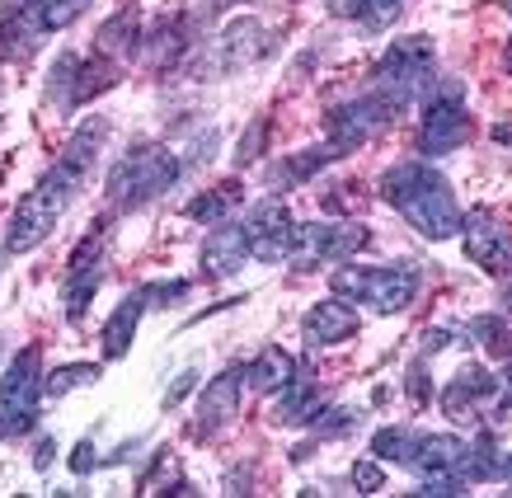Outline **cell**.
I'll return each mask as SVG.
<instances>
[{
	"label": "cell",
	"mask_w": 512,
	"mask_h": 498,
	"mask_svg": "<svg viewBox=\"0 0 512 498\" xmlns=\"http://www.w3.org/2000/svg\"><path fill=\"white\" fill-rule=\"evenodd\" d=\"M381 198L400 212L423 240H451L461 235V203L447 174H437L428 160H400L381 174Z\"/></svg>",
	"instance_id": "6da1fadb"
},
{
	"label": "cell",
	"mask_w": 512,
	"mask_h": 498,
	"mask_svg": "<svg viewBox=\"0 0 512 498\" xmlns=\"http://www.w3.org/2000/svg\"><path fill=\"white\" fill-rule=\"evenodd\" d=\"M80 184H85V170L71 165V160H52L38 179L33 193H24L10 217V231H5V254H29L57 231V221L66 217V207L76 203Z\"/></svg>",
	"instance_id": "7a4b0ae2"
},
{
	"label": "cell",
	"mask_w": 512,
	"mask_h": 498,
	"mask_svg": "<svg viewBox=\"0 0 512 498\" xmlns=\"http://www.w3.org/2000/svg\"><path fill=\"white\" fill-rule=\"evenodd\" d=\"M442 85L437 76V47L428 38H400L376 62V94L400 113L404 104H428Z\"/></svg>",
	"instance_id": "3957f363"
},
{
	"label": "cell",
	"mask_w": 512,
	"mask_h": 498,
	"mask_svg": "<svg viewBox=\"0 0 512 498\" xmlns=\"http://www.w3.org/2000/svg\"><path fill=\"white\" fill-rule=\"evenodd\" d=\"M184 174V160L165 151V146H132L113 160L109 170V198L118 212H132V207H146L165 198Z\"/></svg>",
	"instance_id": "277c9868"
},
{
	"label": "cell",
	"mask_w": 512,
	"mask_h": 498,
	"mask_svg": "<svg viewBox=\"0 0 512 498\" xmlns=\"http://www.w3.org/2000/svg\"><path fill=\"white\" fill-rule=\"evenodd\" d=\"M334 296L343 301H362V306H372L376 315H400L414 306V296H419V273L414 268H362V264H343L334 268V278H329Z\"/></svg>",
	"instance_id": "5b68a950"
},
{
	"label": "cell",
	"mask_w": 512,
	"mask_h": 498,
	"mask_svg": "<svg viewBox=\"0 0 512 498\" xmlns=\"http://www.w3.org/2000/svg\"><path fill=\"white\" fill-rule=\"evenodd\" d=\"M38 405H43V353L38 343H29L0 376V442L29 437L38 423Z\"/></svg>",
	"instance_id": "8992f818"
},
{
	"label": "cell",
	"mask_w": 512,
	"mask_h": 498,
	"mask_svg": "<svg viewBox=\"0 0 512 498\" xmlns=\"http://www.w3.org/2000/svg\"><path fill=\"white\" fill-rule=\"evenodd\" d=\"M470 141V113L461 109V85L456 80H442L437 94L423 104V123H419V156L437 160L451 156Z\"/></svg>",
	"instance_id": "52a82bcc"
},
{
	"label": "cell",
	"mask_w": 512,
	"mask_h": 498,
	"mask_svg": "<svg viewBox=\"0 0 512 498\" xmlns=\"http://www.w3.org/2000/svg\"><path fill=\"white\" fill-rule=\"evenodd\" d=\"M395 118V109H390L381 94H357V99H348V104H334V109L325 113V132H329V146L339 151V156H348V151H362L367 141L381 132V127Z\"/></svg>",
	"instance_id": "ba28073f"
},
{
	"label": "cell",
	"mask_w": 512,
	"mask_h": 498,
	"mask_svg": "<svg viewBox=\"0 0 512 498\" xmlns=\"http://www.w3.org/2000/svg\"><path fill=\"white\" fill-rule=\"evenodd\" d=\"M372 231L353 221H311L292 226V259H315V264H348L357 249H367Z\"/></svg>",
	"instance_id": "9c48e42d"
},
{
	"label": "cell",
	"mask_w": 512,
	"mask_h": 498,
	"mask_svg": "<svg viewBox=\"0 0 512 498\" xmlns=\"http://www.w3.org/2000/svg\"><path fill=\"white\" fill-rule=\"evenodd\" d=\"M104 226L109 221H94V231L80 240V249L71 254V278H66V320L80 325L85 311H90L94 292H99V282H104Z\"/></svg>",
	"instance_id": "30bf717a"
},
{
	"label": "cell",
	"mask_w": 512,
	"mask_h": 498,
	"mask_svg": "<svg viewBox=\"0 0 512 498\" xmlns=\"http://www.w3.org/2000/svg\"><path fill=\"white\" fill-rule=\"evenodd\" d=\"M461 240H466L470 264H480L494 278H508L512 273V235H508V226H498L494 212L475 207L470 217H461Z\"/></svg>",
	"instance_id": "8fae6325"
},
{
	"label": "cell",
	"mask_w": 512,
	"mask_h": 498,
	"mask_svg": "<svg viewBox=\"0 0 512 498\" xmlns=\"http://www.w3.org/2000/svg\"><path fill=\"white\" fill-rule=\"evenodd\" d=\"M292 212L287 203H259L249 212L245 221V235H249V254L259 259V264H282V259H292Z\"/></svg>",
	"instance_id": "7c38bea8"
},
{
	"label": "cell",
	"mask_w": 512,
	"mask_h": 498,
	"mask_svg": "<svg viewBox=\"0 0 512 498\" xmlns=\"http://www.w3.org/2000/svg\"><path fill=\"white\" fill-rule=\"evenodd\" d=\"M268 52H273L268 29L254 15H240L217 33V43H212V66H221V71H245V66L264 62Z\"/></svg>",
	"instance_id": "4fadbf2b"
},
{
	"label": "cell",
	"mask_w": 512,
	"mask_h": 498,
	"mask_svg": "<svg viewBox=\"0 0 512 498\" xmlns=\"http://www.w3.org/2000/svg\"><path fill=\"white\" fill-rule=\"evenodd\" d=\"M498 409V376L484 372V367H461L442 386V409H447L456 423H475L484 409Z\"/></svg>",
	"instance_id": "5bb4252c"
},
{
	"label": "cell",
	"mask_w": 512,
	"mask_h": 498,
	"mask_svg": "<svg viewBox=\"0 0 512 498\" xmlns=\"http://www.w3.org/2000/svg\"><path fill=\"white\" fill-rule=\"evenodd\" d=\"M240 390H245V372H240V367H226L221 376L207 381V390H202V400H198V433L202 437L221 433V428L240 414Z\"/></svg>",
	"instance_id": "9a60e30c"
},
{
	"label": "cell",
	"mask_w": 512,
	"mask_h": 498,
	"mask_svg": "<svg viewBox=\"0 0 512 498\" xmlns=\"http://www.w3.org/2000/svg\"><path fill=\"white\" fill-rule=\"evenodd\" d=\"M466 442L451 433H414V447H409V461L419 475H466Z\"/></svg>",
	"instance_id": "2e32d148"
},
{
	"label": "cell",
	"mask_w": 512,
	"mask_h": 498,
	"mask_svg": "<svg viewBox=\"0 0 512 498\" xmlns=\"http://www.w3.org/2000/svg\"><path fill=\"white\" fill-rule=\"evenodd\" d=\"M301 339L311 348H329V343H348L357 339V311L348 301H315L306 320H301Z\"/></svg>",
	"instance_id": "e0dca14e"
},
{
	"label": "cell",
	"mask_w": 512,
	"mask_h": 498,
	"mask_svg": "<svg viewBox=\"0 0 512 498\" xmlns=\"http://www.w3.org/2000/svg\"><path fill=\"white\" fill-rule=\"evenodd\" d=\"M249 264V235L245 226H231V221H217L212 235L202 240V268L212 278H231L240 268Z\"/></svg>",
	"instance_id": "ac0fdd59"
},
{
	"label": "cell",
	"mask_w": 512,
	"mask_h": 498,
	"mask_svg": "<svg viewBox=\"0 0 512 498\" xmlns=\"http://www.w3.org/2000/svg\"><path fill=\"white\" fill-rule=\"evenodd\" d=\"M325 390L315 386V381H306V367L282 386L278 405H273V423H296V428H311L320 414H325Z\"/></svg>",
	"instance_id": "d6986e66"
},
{
	"label": "cell",
	"mask_w": 512,
	"mask_h": 498,
	"mask_svg": "<svg viewBox=\"0 0 512 498\" xmlns=\"http://www.w3.org/2000/svg\"><path fill=\"white\" fill-rule=\"evenodd\" d=\"M5 5H10L33 33H43V38L47 33L71 29V24L90 10V0H5Z\"/></svg>",
	"instance_id": "ffe728a7"
},
{
	"label": "cell",
	"mask_w": 512,
	"mask_h": 498,
	"mask_svg": "<svg viewBox=\"0 0 512 498\" xmlns=\"http://www.w3.org/2000/svg\"><path fill=\"white\" fill-rule=\"evenodd\" d=\"M94 52H99V57H118V62L141 57V10L137 5H123L113 19L99 24V33H94Z\"/></svg>",
	"instance_id": "44dd1931"
},
{
	"label": "cell",
	"mask_w": 512,
	"mask_h": 498,
	"mask_svg": "<svg viewBox=\"0 0 512 498\" xmlns=\"http://www.w3.org/2000/svg\"><path fill=\"white\" fill-rule=\"evenodd\" d=\"M141 311H146V292H127L123 301H118V311L109 315V325H104V358L118 362L127 358V348H132V339H137V325H141Z\"/></svg>",
	"instance_id": "7402d4cb"
},
{
	"label": "cell",
	"mask_w": 512,
	"mask_h": 498,
	"mask_svg": "<svg viewBox=\"0 0 512 498\" xmlns=\"http://www.w3.org/2000/svg\"><path fill=\"white\" fill-rule=\"evenodd\" d=\"M184 15H160L156 24H151V33H141V57L151 66H160V71H170L179 57H184Z\"/></svg>",
	"instance_id": "603a6c76"
},
{
	"label": "cell",
	"mask_w": 512,
	"mask_h": 498,
	"mask_svg": "<svg viewBox=\"0 0 512 498\" xmlns=\"http://www.w3.org/2000/svg\"><path fill=\"white\" fill-rule=\"evenodd\" d=\"M240 372H245V386H254V390H282L301 372V362H296L282 343H264L259 358L249 362V367H240Z\"/></svg>",
	"instance_id": "cb8c5ba5"
},
{
	"label": "cell",
	"mask_w": 512,
	"mask_h": 498,
	"mask_svg": "<svg viewBox=\"0 0 512 498\" xmlns=\"http://www.w3.org/2000/svg\"><path fill=\"white\" fill-rule=\"evenodd\" d=\"M404 5L409 0H329V15L357 19V29H367V33H386L404 15Z\"/></svg>",
	"instance_id": "d4e9b609"
},
{
	"label": "cell",
	"mask_w": 512,
	"mask_h": 498,
	"mask_svg": "<svg viewBox=\"0 0 512 498\" xmlns=\"http://www.w3.org/2000/svg\"><path fill=\"white\" fill-rule=\"evenodd\" d=\"M329 160H339V151H334V146H311V151H301V156H287L282 165H273V170H268V188L287 193V188L315 179V174L325 170Z\"/></svg>",
	"instance_id": "484cf974"
},
{
	"label": "cell",
	"mask_w": 512,
	"mask_h": 498,
	"mask_svg": "<svg viewBox=\"0 0 512 498\" xmlns=\"http://www.w3.org/2000/svg\"><path fill=\"white\" fill-rule=\"evenodd\" d=\"M38 47H43V33H33L10 5H0V62H29Z\"/></svg>",
	"instance_id": "4316f807"
},
{
	"label": "cell",
	"mask_w": 512,
	"mask_h": 498,
	"mask_svg": "<svg viewBox=\"0 0 512 498\" xmlns=\"http://www.w3.org/2000/svg\"><path fill=\"white\" fill-rule=\"evenodd\" d=\"M109 141V118H85V123L71 132V141H66V151H62V160H71V165H80V170L90 174V165L99 160V146Z\"/></svg>",
	"instance_id": "83f0119b"
},
{
	"label": "cell",
	"mask_w": 512,
	"mask_h": 498,
	"mask_svg": "<svg viewBox=\"0 0 512 498\" xmlns=\"http://www.w3.org/2000/svg\"><path fill=\"white\" fill-rule=\"evenodd\" d=\"M245 198V188H240V179H226L221 188H207L202 198H193V203L184 207L188 221H207V226H217V221L231 217V207Z\"/></svg>",
	"instance_id": "f1b7e54d"
},
{
	"label": "cell",
	"mask_w": 512,
	"mask_h": 498,
	"mask_svg": "<svg viewBox=\"0 0 512 498\" xmlns=\"http://www.w3.org/2000/svg\"><path fill=\"white\" fill-rule=\"evenodd\" d=\"M109 85H118V71H113L109 57H85L80 62V76H76V90H71V109H80V104H90L94 94H104Z\"/></svg>",
	"instance_id": "f546056e"
},
{
	"label": "cell",
	"mask_w": 512,
	"mask_h": 498,
	"mask_svg": "<svg viewBox=\"0 0 512 498\" xmlns=\"http://www.w3.org/2000/svg\"><path fill=\"white\" fill-rule=\"evenodd\" d=\"M80 52H62L57 62H52V76H47V99L57 104V109H71V90H76V76H80Z\"/></svg>",
	"instance_id": "4dcf8cb0"
},
{
	"label": "cell",
	"mask_w": 512,
	"mask_h": 498,
	"mask_svg": "<svg viewBox=\"0 0 512 498\" xmlns=\"http://www.w3.org/2000/svg\"><path fill=\"white\" fill-rule=\"evenodd\" d=\"M94 381H99V362H66V367H57V372L43 381V395L47 400H62L66 390L94 386Z\"/></svg>",
	"instance_id": "1f68e13d"
},
{
	"label": "cell",
	"mask_w": 512,
	"mask_h": 498,
	"mask_svg": "<svg viewBox=\"0 0 512 498\" xmlns=\"http://www.w3.org/2000/svg\"><path fill=\"white\" fill-rule=\"evenodd\" d=\"M470 334L480 348H489L494 358H512V329L498 320V315H480V320H470Z\"/></svg>",
	"instance_id": "d6a6232c"
},
{
	"label": "cell",
	"mask_w": 512,
	"mask_h": 498,
	"mask_svg": "<svg viewBox=\"0 0 512 498\" xmlns=\"http://www.w3.org/2000/svg\"><path fill=\"white\" fill-rule=\"evenodd\" d=\"M409 447H414V433L404 423H390L372 437V456H381V461H409Z\"/></svg>",
	"instance_id": "836d02e7"
},
{
	"label": "cell",
	"mask_w": 512,
	"mask_h": 498,
	"mask_svg": "<svg viewBox=\"0 0 512 498\" xmlns=\"http://www.w3.org/2000/svg\"><path fill=\"white\" fill-rule=\"evenodd\" d=\"M503 466H498V452H494V437L484 433L475 447L466 452V480H498Z\"/></svg>",
	"instance_id": "e575fe53"
},
{
	"label": "cell",
	"mask_w": 512,
	"mask_h": 498,
	"mask_svg": "<svg viewBox=\"0 0 512 498\" xmlns=\"http://www.w3.org/2000/svg\"><path fill=\"white\" fill-rule=\"evenodd\" d=\"M268 146V118H254V123L245 127V137H240V146H235V170H245V165H254V160L264 156Z\"/></svg>",
	"instance_id": "d590c367"
},
{
	"label": "cell",
	"mask_w": 512,
	"mask_h": 498,
	"mask_svg": "<svg viewBox=\"0 0 512 498\" xmlns=\"http://www.w3.org/2000/svg\"><path fill=\"white\" fill-rule=\"evenodd\" d=\"M362 423V414L357 409H325L320 419H315V433L320 437H348Z\"/></svg>",
	"instance_id": "8d00e7d4"
},
{
	"label": "cell",
	"mask_w": 512,
	"mask_h": 498,
	"mask_svg": "<svg viewBox=\"0 0 512 498\" xmlns=\"http://www.w3.org/2000/svg\"><path fill=\"white\" fill-rule=\"evenodd\" d=\"M141 292H146V306H179V301L193 292V282L170 278V282H151V287H141Z\"/></svg>",
	"instance_id": "74e56055"
},
{
	"label": "cell",
	"mask_w": 512,
	"mask_h": 498,
	"mask_svg": "<svg viewBox=\"0 0 512 498\" xmlns=\"http://www.w3.org/2000/svg\"><path fill=\"white\" fill-rule=\"evenodd\" d=\"M193 390H198V367H184V372H179V376L170 381V390L160 395V409H165V414H174V409L184 405Z\"/></svg>",
	"instance_id": "f35d334b"
},
{
	"label": "cell",
	"mask_w": 512,
	"mask_h": 498,
	"mask_svg": "<svg viewBox=\"0 0 512 498\" xmlns=\"http://www.w3.org/2000/svg\"><path fill=\"white\" fill-rule=\"evenodd\" d=\"M419 498H442V494H466V475H423V484L414 489Z\"/></svg>",
	"instance_id": "ab89813d"
},
{
	"label": "cell",
	"mask_w": 512,
	"mask_h": 498,
	"mask_svg": "<svg viewBox=\"0 0 512 498\" xmlns=\"http://www.w3.org/2000/svg\"><path fill=\"white\" fill-rule=\"evenodd\" d=\"M353 489L357 494H381L386 489V470L376 461H353Z\"/></svg>",
	"instance_id": "60d3db41"
},
{
	"label": "cell",
	"mask_w": 512,
	"mask_h": 498,
	"mask_svg": "<svg viewBox=\"0 0 512 498\" xmlns=\"http://www.w3.org/2000/svg\"><path fill=\"white\" fill-rule=\"evenodd\" d=\"M99 466H104V456H94V442H90V437H80L76 447H71V470L85 480V475H94Z\"/></svg>",
	"instance_id": "b9f144b4"
},
{
	"label": "cell",
	"mask_w": 512,
	"mask_h": 498,
	"mask_svg": "<svg viewBox=\"0 0 512 498\" xmlns=\"http://www.w3.org/2000/svg\"><path fill=\"white\" fill-rule=\"evenodd\" d=\"M428 372H423V362H414V367H409V376H404V395H409V400H414V405H423V400H428Z\"/></svg>",
	"instance_id": "7bdbcfd3"
},
{
	"label": "cell",
	"mask_w": 512,
	"mask_h": 498,
	"mask_svg": "<svg viewBox=\"0 0 512 498\" xmlns=\"http://www.w3.org/2000/svg\"><path fill=\"white\" fill-rule=\"evenodd\" d=\"M447 343H456V329H428V334H423V353H437V348H447Z\"/></svg>",
	"instance_id": "ee69618b"
},
{
	"label": "cell",
	"mask_w": 512,
	"mask_h": 498,
	"mask_svg": "<svg viewBox=\"0 0 512 498\" xmlns=\"http://www.w3.org/2000/svg\"><path fill=\"white\" fill-rule=\"evenodd\" d=\"M52 452H57V442H52V437H38V452H33V470H47V466H52Z\"/></svg>",
	"instance_id": "f6af8a7d"
},
{
	"label": "cell",
	"mask_w": 512,
	"mask_h": 498,
	"mask_svg": "<svg viewBox=\"0 0 512 498\" xmlns=\"http://www.w3.org/2000/svg\"><path fill=\"white\" fill-rule=\"evenodd\" d=\"M498 409H512V358H508V372L498 376Z\"/></svg>",
	"instance_id": "bcb514c9"
},
{
	"label": "cell",
	"mask_w": 512,
	"mask_h": 498,
	"mask_svg": "<svg viewBox=\"0 0 512 498\" xmlns=\"http://www.w3.org/2000/svg\"><path fill=\"white\" fill-rule=\"evenodd\" d=\"M494 141H512V123H498L494 127Z\"/></svg>",
	"instance_id": "7dc6e473"
},
{
	"label": "cell",
	"mask_w": 512,
	"mask_h": 498,
	"mask_svg": "<svg viewBox=\"0 0 512 498\" xmlns=\"http://www.w3.org/2000/svg\"><path fill=\"white\" fill-rule=\"evenodd\" d=\"M503 475H508V480H512V456H508V461H503Z\"/></svg>",
	"instance_id": "c3c4849f"
},
{
	"label": "cell",
	"mask_w": 512,
	"mask_h": 498,
	"mask_svg": "<svg viewBox=\"0 0 512 498\" xmlns=\"http://www.w3.org/2000/svg\"><path fill=\"white\" fill-rule=\"evenodd\" d=\"M508 71H512V47H508Z\"/></svg>",
	"instance_id": "681fc988"
}]
</instances>
